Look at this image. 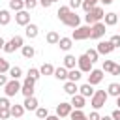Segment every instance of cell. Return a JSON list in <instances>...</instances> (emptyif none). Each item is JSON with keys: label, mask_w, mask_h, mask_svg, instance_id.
<instances>
[{"label": "cell", "mask_w": 120, "mask_h": 120, "mask_svg": "<svg viewBox=\"0 0 120 120\" xmlns=\"http://www.w3.org/2000/svg\"><path fill=\"white\" fill-rule=\"evenodd\" d=\"M58 19L66 24V26H71V28H79V24H81V17L75 13V11H71L69 9V6H60V9H58Z\"/></svg>", "instance_id": "6da1fadb"}, {"label": "cell", "mask_w": 120, "mask_h": 120, "mask_svg": "<svg viewBox=\"0 0 120 120\" xmlns=\"http://www.w3.org/2000/svg\"><path fill=\"white\" fill-rule=\"evenodd\" d=\"M107 98H109V94L105 92V90H96L94 92V96L90 98V105L98 111V109H101V107H105V103H107Z\"/></svg>", "instance_id": "7a4b0ae2"}, {"label": "cell", "mask_w": 120, "mask_h": 120, "mask_svg": "<svg viewBox=\"0 0 120 120\" xmlns=\"http://www.w3.org/2000/svg\"><path fill=\"white\" fill-rule=\"evenodd\" d=\"M105 17V11H103V8H99V6H96L90 13H86L84 15V21L88 22V26H92V24H96V22H101V19Z\"/></svg>", "instance_id": "3957f363"}, {"label": "cell", "mask_w": 120, "mask_h": 120, "mask_svg": "<svg viewBox=\"0 0 120 120\" xmlns=\"http://www.w3.org/2000/svg\"><path fill=\"white\" fill-rule=\"evenodd\" d=\"M90 36H92V26H79V28H75V30H73L71 39L81 41V39H88Z\"/></svg>", "instance_id": "277c9868"}, {"label": "cell", "mask_w": 120, "mask_h": 120, "mask_svg": "<svg viewBox=\"0 0 120 120\" xmlns=\"http://www.w3.org/2000/svg\"><path fill=\"white\" fill-rule=\"evenodd\" d=\"M21 88H22V84L17 81V79H11V81H8V84L4 86V92H6V98H13L17 92H21Z\"/></svg>", "instance_id": "5b68a950"}, {"label": "cell", "mask_w": 120, "mask_h": 120, "mask_svg": "<svg viewBox=\"0 0 120 120\" xmlns=\"http://www.w3.org/2000/svg\"><path fill=\"white\" fill-rule=\"evenodd\" d=\"M17 49H22V38L21 36H13L6 45H4V51L9 54V52H15Z\"/></svg>", "instance_id": "8992f818"}, {"label": "cell", "mask_w": 120, "mask_h": 120, "mask_svg": "<svg viewBox=\"0 0 120 120\" xmlns=\"http://www.w3.org/2000/svg\"><path fill=\"white\" fill-rule=\"evenodd\" d=\"M77 64H79V69H81L82 73H90V71H92V62H90V58H88L86 54H81V56L77 58Z\"/></svg>", "instance_id": "52a82bcc"}, {"label": "cell", "mask_w": 120, "mask_h": 120, "mask_svg": "<svg viewBox=\"0 0 120 120\" xmlns=\"http://www.w3.org/2000/svg\"><path fill=\"white\" fill-rule=\"evenodd\" d=\"M34 79H30V77H26L24 79V82H22V88H21V92H22V96L24 98H32L34 96Z\"/></svg>", "instance_id": "ba28073f"}, {"label": "cell", "mask_w": 120, "mask_h": 120, "mask_svg": "<svg viewBox=\"0 0 120 120\" xmlns=\"http://www.w3.org/2000/svg\"><path fill=\"white\" fill-rule=\"evenodd\" d=\"M105 22H96V24H92V39H99V38H103L105 36Z\"/></svg>", "instance_id": "9c48e42d"}, {"label": "cell", "mask_w": 120, "mask_h": 120, "mask_svg": "<svg viewBox=\"0 0 120 120\" xmlns=\"http://www.w3.org/2000/svg\"><path fill=\"white\" fill-rule=\"evenodd\" d=\"M101 81H103V69H92L90 75H88V84L96 86V84H99Z\"/></svg>", "instance_id": "30bf717a"}, {"label": "cell", "mask_w": 120, "mask_h": 120, "mask_svg": "<svg viewBox=\"0 0 120 120\" xmlns=\"http://www.w3.org/2000/svg\"><path fill=\"white\" fill-rule=\"evenodd\" d=\"M101 69H103L105 73H111V75H120V66H118V64H114L112 60H105Z\"/></svg>", "instance_id": "8fae6325"}, {"label": "cell", "mask_w": 120, "mask_h": 120, "mask_svg": "<svg viewBox=\"0 0 120 120\" xmlns=\"http://www.w3.org/2000/svg\"><path fill=\"white\" fill-rule=\"evenodd\" d=\"M96 51H98L99 54H111V52L114 51V45H112L111 41H99L98 47H96Z\"/></svg>", "instance_id": "7c38bea8"}, {"label": "cell", "mask_w": 120, "mask_h": 120, "mask_svg": "<svg viewBox=\"0 0 120 120\" xmlns=\"http://www.w3.org/2000/svg\"><path fill=\"white\" fill-rule=\"evenodd\" d=\"M71 111H73L71 103H60V105H56V116H60V118L69 116V114H71Z\"/></svg>", "instance_id": "4fadbf2b"}, {"label": "cell", "mask_w": 120, "mask_h": 120, "mask_svg": "<svg viewBox=\"0 0 120 120\" xmlns=\"http://www.w3.org/2000/svg\"><path fill=\"white\" fill-rule=\"evenodd\" d=\"M15 22L17 24H21V26H26V24H30V13L28 11H17V15H15Z\"/></svg>", "instance_id": "5bb4252c"}, {"label": "cell", "mask_w": 120, "mask_h": 120, "mask_svg": "<svg viewBox=\"0 0 120 120\" xmlns=\"http://www.w3.org/2000/svg\"><path fill=\"white\" fill-rule=\"evenodd\" d=\"M71 107L73 109H82L84 105H86V98H82L81 94H75V96H71Z\"/></svg>", "instance_id": "9a60e30c"}, {"label": "cell", "mask_w": 120, "mask_h": 120, "mask_svg": "<svg viewBox=\"0 0 120 120\" xmlns=\"http://www.w3.org/2000/svg\"><path fill=\"white\" fill-rule=\"evenodd\" d=\"M94 92H96V90H94V86H92V84H88V82H84L82 86H79V94H81L82 98H92V96H94Z\"/></svg>", "instance_id": "2e32d148"}, {"label": "cell", "mask_w": 120, "mask_h": 120, "mask_svg": "<svg viewBox=\"0 0 120 120\" xmlns=\"http://www.w3.org/2000/svg\"><path fill=\"white\" fill-rule=\"evenodd\" d=\"M24 34H26V38H30V39H34V38H38V34H39V28L36 26V24H26L24 26Z\"/></svg>", "instance_id": "e0dca14e"}, {"label": "cell", "mask_w": 120, "mask_h": 120, "mask_svg": "<svg viewBox=\"0 0 120 120\" xmlns=\"http://www.w3.org/2000/svg\"><path fill=\"white\" fill-rule=\"evenodd\" d=\"M64 92H66V94H69V96H75V94H79V86H77V82L66 81V82H64Z\"/></svg>", "instance_id": "ac0fdd59"}, {"label": "cell", "mask_w": 120, "mask_h": 120, "mask_svg": "<svg viewBox=\"0 0 120 120\" xmlns=\"http://www.w3.org/2000/svg\"><path fill=\"white\" fill-rule=\"evenodd\" d=\"M22 107H24L26 111H36V109H38V99H36L34 96H32V98H24Z\"/></svg>", "instance_id": "d6986e66"}, {"label": "cell", "mask_w": 120, "mask_h": 120, "mask_svg": "<svg viewBox=\"0 0 120 120\" xmlns=\"http://www.w3.org/2000/svg\"><path fill=\"white\" fill-rule=\"evenodd\" d=\"M24 111H26V109H24L22 105H17V103L9 107V112H11V116H15V118H21V116L24 114Z\"/></svg>", "instance_id": "ffe728a7"}, {"label": "cell", "mask_w": 120, "mask_h": 120, "mask_svg": "<svg viewBox=\"0 0 120 120\" xmlns=\"http://www.w3.org/2000/svg\"><path fill=\"white\" fill-rule=\"evenodd\" d=\"M105 26H114L118 22V13H105Z\"/></svg>", "instance_id": "44dd1931"}, {"label": "cell", "mask_w": 120, "mask_h": 120, "mask_svg": "<svg viewBox=\"0 0 120 120\" xmlns=\"http://www.w3.org/2000/svg\"><path fill=\"white\" fill-rule=\"evenodd\" d=\"M75 64H77V58L73 54H66L64 58V68L66 69H75Z\"/></svg>", "instance_id": "7402d4cb"}, {"label": "cell", "mask_w": 120, "mask_h": 120, "mask_svg": "<svg viewBox=\"0 0 120 120\" xmlns=\"http://www.w3.org/2000/svg\"><path fill=\"white\" fill-rule=\"evenodd\" d=\"M68 71H69V69H66L64 66H60V68L54 69V77H56L58 81H68Z\"/></svg>", "instance_id": "603a6c76"}, {"label": "cell", "mask_w": 120, "mask_h": 120, "mask_svg": "<svg viewBox=\"0 0 120 120\" xmlns=\"http://www.w3.org/2000/svg\"><path fill=\"white\" fill-rule=\"evenodd\" d=\"M58 45H60L62 51H69V49L73 47V39H71V38H60Z\"/></svg>", "instance_id": "cb8c5ba5"}, {"label": "cell", "mask_w": 120, "mask_h": 120, "mask_svg": "<svg viewBox=\"0 0 120 120\" xmlns=\"http://www.w3.org/2000/svg\"><path fill=\"white\" fill-rule=\"evenodd\" d=\"M81 77H82V71L81 69H69L68 71V81H71V82H77Z\"/></svg>", "instance_id": "d4e9b609"}, {"label": "cell", "mask_w": 120, "mask_h": 120, "mask_svg": "<svg viewBox=\"0 0 120 120\" xmlns=\"http://www.w3.org/2000/svg\"><path fill=\"white\" fill-rule=\"evenodd\" d=\"M69 118L71 120H88V116L82 112V109H73L71 114H69Z\"/></svg>", "instance_id": "484cf974"}, {"label": "cell", "mask_w": 120, "mask_h": 120, "mask_svg": "<svg viewBox=\"0 0 120 120\" xmlns=\"http://www.w3.org/2000/svg\"><path fill=\"white\" fill-rule=\"evenodd\" d=\"M107 94H109V96L118 98V96H120V84H118V82H111V84H109V88H107Z\"/></svg>", "instance_id": "4316f807"}, {"label": "cell", "mask_w": 120, "mask_h": 120, "mask_svg": "<svg viewBox=\"0 0 120 120\" xmlns=\"http://www.w3.org/2000/svg\"><path fill=\"white\" fill-rule=\"evenodd\" d=\"M22 8H24V0H9V9L22 11Z\"/></svg>", "instance_id": "83f0119b"}, {"label": "cell", "mask_w": 120, "mask_h": 120, "mask_svg": "<svg viewBox=\"0 0 120 120\" xmlns=\"http://www.w3.org/2000/svg\"><path fill=\"white\" fill-rule=\"evenodd\" d=\"M9 21H11L9 11H8V9H0V24L6 26V24H9Z\"/></svg>", "instance_id": "f1b7e54d"}, {"label": "cell", "mask_w": 120, "mask_h": 120, "mask_svg": "<svg viewBox=\"0 0 120 120\" xmlns=\"http://www.w3.org/2000/svg\"><path fill=\"white\" fill-rule=\"evenodd\" d=\"M21 52H22V56H24V58H32V56L36 54V51H34V47H32V45H22Z\"/></svg>", "instance_id": "f546056e"}, {"label": "cell", "mask_w": 120, "mask_h": 120, "mask_svg": "<svg viewBox=\"0 0 120 120\" xmlns=\"http://www.w3.org/2000/svg\"><path fill=\"white\" fill-rule=\"evenodd\" d=\"M54 69H56V68H52V64H43V66L39 68V73H41V75H54Z\"/></svg>", "instance_id": "4dcf8cb0"}, {"label": "cell", "mask_w": 120, "mask_h": 120, "mask_svg": "<svg viewBox=\"0 0 120 120\" xmlns=\"http://www.w3.org/2000/svg\"><path fill=\"white\" fill-rule=\"evenodd\" d=\"M45 39H47V43H49V45H56V43L60 41V36H58L56 32H49Z\"/></svg>", "instance_id": "1f68e13d"}, {"label": "cell", "mask_w": 120, "mask_h": 120, "mask_svg": "<svg viewBox=\"0 0 120 120\" xmlns=\"http://www.w3.org/2000/svg\"><path fill=\"white\" fill-rule=\"evenodd\" d=\"M8 73H9V77H11V79H19V77L22 75V69H21L19 66H13V68H9V71H8Z\"/></svg>", "instance_id": "d6a6232c"}, {"label": "cell", "mask_w": 120, "mask_h": 120, "mask_svg": "<svg viewBox=\"0 0 120 120\" xmlns=\"http://www.w3.org/2000/svg\"><path fill=\"white\" fill-rule=\"evenodd\" d=\"M84 54H86V56H88V58H90V62H92V64H94V62H96V60H98V56H99V52H98V51H96V49H88V51H86V52H84Z\"/></svg>", "instance_id": "836d02e7"}, {"label": "cell", "mask_w": 120, "mask_h": 120, "mask_svg": "<svg viewBox=\"0 0 120 120\" xmlns=\"http://www.w3.org/2000/svg\"><path fill=\"white\" fill-rule=\"evenodd\" d=\"M36 116L41 118V120H45V118L49 116V111H47L45 107H38V109H36Z\"/></svg>", "instance_id": "e575fe53"}, {"label": "cell", "mask_w": 120, "mask_h": 120, "mask_svg": "<svg viewBox=\"0 0 120 120\" xmlns=\"http://www.w3.org/2000/svg\"><path fill=\"white\" fill-rule=\"evenodd\" d=\"M26 77H30V79L38 81V79L41 77V73H39V69H36V68H30V69H28V75H26Z\"/></svg>", "instance_id": "d590c367"}, {"label": "cell", "mask_w": 120, "mask_h": 120, "mask_svg": "<svg viewBox=\"0 0 120 120\" xmlns=\"http://www.w3.org/2000/svg\"><path fill=\"white\" fill-rule=\"evenodd\" d=\"M6 71H9V62L0 56V73H6Z\"/></svg>", "instance_id": "8d00e7d4"}, {"label": "cell", "mask_w": 120, "mask_h": 120, "mask_svg": "<svg viewBox=\"0 0 120 120\" xmlns=\"http://www.w3.org/2000/svg\"><path fill=\"white\" fill-rule=\"evenodd\" d=\"M11 116V112H9V107H4V109H0V120H8Z\"/></svg>", "instance_id": "74e56055"}, {"label": "cell", "mask_w": 120, "mask_h": 120, "mask_svg": "<svg viewBox=\"0 0 120 120\" xmlns=\"http://www.w3.org/2000/svg\"><path fill=\"white\" fill-rule=\"evenodd\" d=\"M81 8H82V9L86 11V13H90V11H92V9L96 8V6H92V4H90V2H86V0H82V6H81Z\"/></svg>", "instance_id": "f35d334b"}, {"label": "cell", "mask_w": 120, "mask_h": 120, "mask_svg": "<svg viewBox=\"0 0 120 120\" xmlns=\"http://www.w3.org/2000/svg\"><path fill=\"white\" fill-rule=\"evenodd\" d=\"M38 6V0H24V8L26 9H34Z\"/></svg>", "instance_id": "ab89813d"}, {"label": "cell", "mask_w": 120, "mask_h": 120, "mask_svg": "<svg viewBox=\"0 0 120 120\" xmlns=\"http://www.w3.org/2000/svg\"><path fill=\"white\" fill-rule=\"evenodd\" d=\"M109 41H111V43L114 45V49H116V47H120V34H114V36H112V38H111Z\"/></svg>", "instance_id": "60d3db41"}, {"label": "cell", "mask_w": 120, "mask_h": 120, "mask_svg": "<svg viewBox=\"0 0 120 120\" xmlns=\"http://www.w3.org/2000/svg\"><path fill=\"white\" fill-rule=\"evenodd\" d=\"M79 6H82V0H69V9H77Z\"/></svg>", "instance_id": "b9f144b4"}, {"label": "cell", "mask_w": 120, "mask_h": 120, "mask_svg": "<svg viewBox=\"0 0 120 120\" xmlns=\"http://www.w3.org/2000/svg\"><path fill=\"white\" fill-rule=\"evenodd\" d=\"M4 107H11L9 98H0V109H4Z\"/></svg>", "instance_id": "7bdbcfd3"}, {"label": "cell", "mask_w": 120, "mask_h": 120, "mask_svg": "<svg viewBox=\"0 0 120 120\" xmlns=\"http://www.w3.org/2000/svg\"><path fill=\"white\" fill-rule=\"evenodd\" d=\"M88 120H101V116H99V112H98V111H92V112H90V116H88Z\"/></svg>", "instance_id": "ee69618b"}, {"label": "cell", "mask_w": 120, "mask_h": 120, "mask_svg": "<svg viewBox=\"0 0 120 120\" xmlns=\"http://www.w3.org/2000/svg\"><path fill=\"white\" fill-rule=\"evenodd\" d=\"M6 84H8V79L4 73H0V86H6Z\"/></svg>", "instance_id": "f6af8a7d"}, {"label": "cell", "mask_w": 120, "mask_h": 120, "mask_svg": "<svg viewBox=\"0 0 120 120\" xmlns=\"http://www.w3.org/2000/svg\"><path fill=\"white\" fill-rule=\"evenodd\" d=\"M112 120H120V109H116V111H112Z\"/></svg>", "instance_id": "bcb514c9"}, {"label": "cell", "mask_w": 120, "mask_h": 120, "mask_svg": "<svg viewBox=\"0 0 120 120\" xmlns=\"http://www.w3.org/2000/svg\"><path fill=\"white\" fill-rule=\"evenodd\" d=\"M39 4H41L43 8H49V6L52 4V2H51V0H39Z\"/></svg>", "instance_id": "7dc6e473"}, {"label": "cell", "mask_w": 120, "mask_h": 120, "mask_svg": "<svg viewBox=\"0 0 120 120\" xmlns=\"http://www.w3.org/2000/svg\"><path fill=\"white\" fill-rule=\"evenodd\" d=\"M45 120H60V116H56V114H49Z\"/></svg>", "instance_id": "c3c4849f"}, {"label": "cell", "mask_w": 120, "mask_h": 120, "mask_svg": "<svg viewBox=\"0 0 120 120\" xmlns=\"http://www.w3.org/2000/svg\"><path fill=\"white\" fill-rule=\"evenodd\" d=\"M99 2H101V4H105V6H109V4H112L114 0H99Z\"/></svg>", "instance_id": "681fc988"}, {"label": "cell", "mask_w": 120, "mask_h": 120, "mask_svg": "<svg viewBox=\"0 0 120 120\" xmlns=\"http://www.w3.org/2000/svg\"><path fill=\"white\" fill-rule=\"evenodd\" d=\"M4 45H6V41H4L2 38H0V51H4Z\"/></svg>", "instance_id": "f907efd6"}, {"label": "cell", "mask_w": 120, "mask_h": 120, "mask_svg": "<svg viewBox=\"0 0 120 120\" xmlns=\"http://www.w3.org/2000/svg\"><path fill=\"white\" fill-rule=\"evenodd\" d=\"M86 2H90V4H92V6H96V4H98V2H99V0H86Z\"/></svg>", "instance_id": "816d5d0a"}, {"label": "cell", "mask_w": 120, "mask_h": 120, "mask_svg": "<svg viewBox=\"0 0 120 120\" xmlns=\"http://www.w3.org/2000/svg\"><path fill=\"white\" fill-rule=\"evenodd\" d=\"M101 120H112V116H101Z\"/></svg>", "instance_id": "f5cc1de1"}, {"label": "cell", "mask_w": 120, "mask_h": 120, "mask_svg": "<svg viewBox=\"0 0 120 120\" xmlns=\"http://www.w3.org/2000/svg\"><path fill=\"white\" fill-rule=\"evenodd\" d=\"M116 105H118V109H120V96L116 98Z\"/></svg>", "instance_id": "db71d44e"}, {"label": "cell", "mask_w": 120, "mask_h": 120, "mask_svg": "<svg viewBox=\"0 0 120 120\" xmlns=\"http://www.w3.org/2000/svg\"><path fill=\"white\" fill-rule=\"evenodd\" d=\"M51 2H58V0H51Z\"/></svg>", "instance_id": "11a10c76"}, {"label": "cell", "mask_w": 120, "mask_h": 120, "mask_svg": "<svg viewBox=\"0 0 120 120\" xmlns=\"http://www.w3.org/2000/svg\"><path fill=\"white\" fill-rule=\"evenodd\" d=\"M118 17H120V13H118Z\"/></svg>", "instance_id": "9f6ffc18"}]
</instances>
